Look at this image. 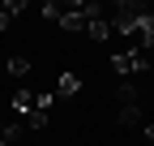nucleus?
Returning a JSON list of instances; mask_svg holds the SVG:
<instances>
[{
    "instance_id": "4",
    "label": "nucleus",
    "mask_w": 154,
    "mask_h": 146,
    "mask_svg": "<svg viewBox=\"0 0 154 146\" xmlns=\"http://www.w3.org/2000/svg\"><path fill=\"white\" fill-rule=\"evenodd\" d=\"M9 73H13V78H26V73H30V60L26 56H13L9 60Z\"/></svg>"
},
{
    "instance_id": "8",
    "label": "nucleus",
    "mask_w": 154,
    "mask_h": 146,
    "mask_svg": "<svg viewBox=\"0 0 154 146\" xmlns=\"http://www.w3.org/2000/svg\"><path fill=\"white\" fill-rule=\"evenodd\" d=\"M111 65H116V73H133V60H128V56H124V52H120V56H116V60H111Z\"/></svg>"
},
{
    "instance_id": "6",
    "label": "nucleus",
    "mask_w": 154,
    "mask_h": 146,
    "mask_svg": "<svg viewBox=\"0 0 154 146\" xmlns=\"http://www.w3.org/2000/svg\"><path fill=\"white\" fill-rule=\"evenodd\" d=\"M26 125H30V129H43V125H47V112H43V107H38V112H30V116H22Z\"/></svg>"
},
{
    "instance_id": "5",
    "label": "nucleus",
    "mask_w": 154,
    "mask_h": 146,
    "mask_svg": "<svg viewBox=\"0 0 154 146\" xmlns=\"http://www.w3.org/2000/svg\"><path fill=\"white\" fill-rule=\"evenodd\" d=\"M120 99H124V107H133V103H137V86H133V82H120Z\"/></svg>"
},
{
    "instance_id": "3",
    "label": "nucleus",
    "mask_w": 154,
    "mask_h": 146,
    "mask_svg": "<svg viewBox=\"0 0 154 146\" xmlns=\"http://www.w3.org/2000/svg\"><path fill=\"white\" fill-rule=\"evenodd\" d=\"M77 90H82V78H77V73H64L60 86H56V95H77Z\"/></svg>"
},
{
    "instance_id": "7",
    "label": "nucleus",
    "mask_w": 154,
    "mask_h": 146,
    "mask_svg": "<svg viewBox=\"0 0 154 146\" xmlns=\"http://www.w3.org/2000/svg\"><path fill=\"white\" fill-rule=\"evenodd\" d=\"M141 120V107L137 103H133V107H124V112H120V125H137Z\"/></svg>"
},
{
    "instance_id": "9",
    "label": "nucleus",
    "mask_w": 154,
    "mask_h": 146,
    "mask_svg": "<svg viewBox=\"0 0 154 146\" xmlns=\"http://www.w3.org/2000/svg\"><path fill=\"white\" fill-rule=\"evenodd\" d=\"M146 138H150V142H154V125H150V129H146Z\"/></svg>"
},
{
    "instance_id": "2",
    "label": "nucleus",
    "mask_w": 154,
    "mask_h": 146,
    "mask_svg": "<svg viewBox=\"0 0 154 146\" xmlns=\"http://www.w3.org/2000/svg\"><path fill=\"white\" fill-rule=\"evenodd\" d=\"M86 34H90V39H111V22H107V17H90V26H86Z\"/></svg>"
},
{
    "instance_id": "1",
    "label": "nucleus",
    "mask_w": 154,
    "mask_h": 146,
    "mask_svg": "<svg viewBox=\"0 0 154 146\" xmlns=\"http://www.w3.org/2000/svg\"><path fill=\"white\" fill-rule=\"evenodd\" d=\"M17 13H26V5H22V0H0V30H9Z\"/></svg>"
}]
</instances>
